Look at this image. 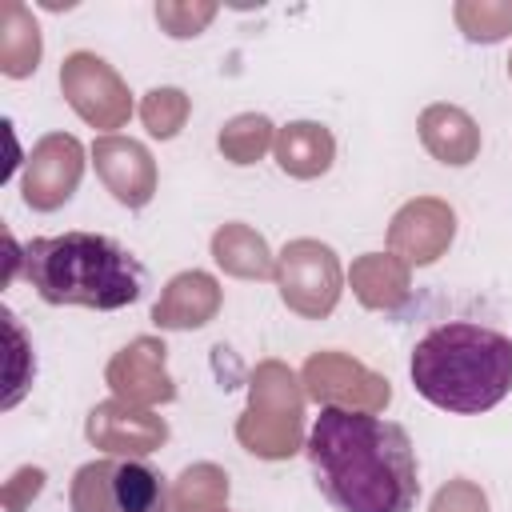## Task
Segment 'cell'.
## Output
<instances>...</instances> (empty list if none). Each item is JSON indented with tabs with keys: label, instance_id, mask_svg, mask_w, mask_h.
Returning <instances> with one entry per match:
<instances>
[{
	"label": "cell",
	"instance_id": "cell-1",
	"mask_svg": "<svg viewBox=\"0 0 512 512\" xmlns=\"http://www.w3.org/2000/svg\"><path fill=\"white\" fill-rule=\"evenodd\" d=\"M308 464L324 500L340 512H412L420 496L416 448L396 420L356 408H320L308 432Z\"/></svg>",
	"mask_w": 512,
	"mask_h": 512
},
{
	"label": "cell",
	"instance_id": "cell-2",
	"mask_svg": "<svg viewBox=\"0 0 512 512\" xmlns=\"http://www.w3.org/2000/svg\"><path fill=\"white\" fill-rule=\"evenodd\" d=\"M408 372L428 404L456 416L488 412L512 392V336L448 320L416 340Z\"/></svg>",
	"mask_w": 512,
	"mask_h": 512
},
{
	"label": "cell",
	"instance_id": "cell-3",
	"mask_svg": "<svg viewBox=\"0 0 512 512\" xmlns=\"http://www.w3.org/2000/svg\"><path fill=\"white\" fill-rule=\"evenodd\" d=\"M24 280L48 304H80L96 312L124 308L144 292V264L100 232L40 236L20 252Z\"/></svg>",
	"mask_w": 512,
	"mask_h": 512
},
{
	"label": "cell",
	"instance_id": "cell-4",
	"mask_svg": "<svg viewBox=\"0 0 512 512\" xmlns=\"http://www.w3.org/2000/svg\"><path fill=\"white\" fill-rule=\"evenodd\" d=\"M300 416H304V396L296 388V376L264 360L252 372V404L236 424V440L264 460H284L300 448Z\"/></svg>",
	"mask_w": 512,
	"mask_h": 512
},
{
	"label": "cell",
	"instance_id": "cell-5",
	"mask_svg": "<svg viewBox=\"0 0 512 512\" xmlns=\"http://www.w3.org/2000/svg\"><path fill=\"white\" fill-rule=\"evenodd\" d=\"M72 512H172L164 476L144 460H92L68 488Z\"/></svg>",
	"mask_w": 512,
	"mask_h": 512
},
{
	"label": "cell",
	"instance_id": "cell-6",
	"mask_svg": "<svg viewBox=\"0 0 512 512\" xmlns=\"http://www.w3.org/2000/svg\"><path fill=\"white\" fill-rule=\"evenodd\" d=\"M276 288H280V300L296 316L324 320L340 304V292H344V272H340L336 252L308 236L284 244V252L276 256Z\"/></svg>",
	"mask_w": 512,
	"mask_h": 512
},
{
	"label": "cell",
	"instance_id": "cell-7",
	"mask_svg": "<svg viewBox=\"0 0 512 512\" xmlns=\"http://www.w3.org/2000/svg\"><path fill=\"white\" fill-rule=\"evenodd\" d=\"M60 88H64V100L76 108V116L88 120L92 128H104L108 136L132 112L128 84L96 52H72V56H64V64H60Z\"/></svg>",
	"mask_w": 512,
	"mask_h": 512
},
{
	"label": "cell",
	"instance_id": "cell-8",
	"mask_svg": "<svg viewBox=\"0 0 512 512\" xmlns=\"http://www.w3.org/2000/svg\"><path fill=\"white\" fill-rule=\"evenodd\" d=\"M304 392L320 400V408H356V412H376L388 404L392 388L384 376L368 372L344 352H316L304 364Z\"/></svg>",
	"mask_w": 512,
	"mask_h": 512
},
{
	"label": "cell",
	"instance_id": "cell-9",
	"mask_svg": "<svg viewBox=\"0 0 512 512\" xmlns=\"http://www.w3.org/2000/svg\"><path fill=\"white\" fill-rule=\"evenodd\" d=\"M84 176V148L68 132H48L36 140L24 164V204L36 212H56Z\"/></svg>",
	"mask_w": 512,
	"mask_h": 512
},
{
	"label": "cell",
	"instance_id": "cell-10",
	"mask_svg": "<svg viewBox=\"0 0 512 512\" xmlns=\"http://www.w3.org/2000/svg\"><path fill=\"white\" fill-rule=\"evenodd\" d=\"M456 236V212L444 204V200H432V196H420V200H408L392 224H388V248L392 256H400L408 268H424V264H436L448 244Z\"/></svg>",
	"mask_w": 512,
	"mask_h": 512
},
{
	"label": "cell",
	"instance_id": "cell-11",
	"mask_svg": "<svg viewBox=\"0 0 512 512\" xmlns=\"http://www.w3.org/2000/svg\"><path fill=\"white\" fill-rule=\"evenodd\" d=\"M164 340L156 336H136L128 348H120L108 364V388L116 392V400H128L136 408H152V404H168L176 400V384L164 368Z\"/></svg>",
	"mask_w": 512,
	"mask_h": 512
},
{
	"label": "cell",
	"instance_id": "cell-12",
	"mask_svg": "<svg viewBox=\"0 0 512 512\" xmlns=\"http://www.w3.org/2000/svg\"><path fill=\"white\" fill-rule=\"evenodd\" d=\"M88 440L112 456H148L168 440V424L152 416L148 408H136L128 400H104L88 412Z\"/></svg>",
	"mask_w": 512,
	"mask_h": 512
},
{
	"label": "cell",
	"instance_id": "cell-13",
	"mask_svg": "<svg viewBox=\"0 0 512 512\" xmlns=\"http://www.w3.org/2000/svg\"><path fill=\"white\" fill-rule=\"evenodd\" d=\"M92 164L104 188L124 208H144L156 196V160L132 136H100L92 144Z\"/></svg>",
	"mask_w": 512,
	"mask_h": 512
},
{
	"label": "cell",
	"instance_id": "cell-14",
	"mask_svg": "<svg viewBox=\"0 0 512 512\" xmlns=\"http://www.w3.org/2000/svg\"><path fill=\"white\" fill-rule=\"evenodd\" d=\"M220 312V284L208 272H180L164 284L152 304V320L160 328H200Z\"/></svg>",
	"mask_w": 512,
	"mask_h": 512
},
{
	"label": "cell",
	"instance_id": "cell-15",
	"mask_svg": "<svg viewBox=\"0 0 512 512\" xmlns=\"http://www.w3.org/2000/svg\"><path fill=\"white\" fill-rule=\"evenodd\" d=\"M420 140L440 164L464 168L480 152V124L456 104H428L420 112Z\"/></svg>",
	"mask_w": 512,
	"mask_h": 512
},
{
	"label": "cell",
	"instance_id": "cell-16",
	"mask_svg": "<svg viewBox=\"0 0 512 512\" xmlns=\"http://www.w3.org/2000/svg\"><path fill=\"white\" fill-rule=\"evenodd\" d=\"M272 152H276V164H280L288 176H296V180H316V176H324V172L332 168V160H336V140H332V132H328L324 124H316V120H292V124L276 128Z\"/></svg>",
	"mask_w": 512,
	"mask_h": 512
},
{
	"label": "cell",
	"instance_id": "cell-17",
	"mask_svg": "<svg viewBox=\"0 0 512 512\" xmlns=\"http://www.w3.org/2000/svg\"><path fill=\"white\" fill-rule=\"evenodd\" d=\"M352 292L364 308H376V312H396L408 304V264L400 256H384V252H364L360 260H352Z\"/></svg>",
	"mask_w": 512,
	"mask_h": 512
},
{
	"label": "cell",
	"instance_id": "cell-18",
	"mask_svg": "<svg viewBox=\"0 0 512 512\" xmlns=\"http://www.w3.org/2000/svg\"><path fill=\"white\" fill-rule=\"evenodd\" d=\"M212 260L236 276V280H264L276 276V256L264 244L260 232H252L248 224H224L212 236Z\"/></svg>",
	"mask_w": 512,
	"mask_h": 512
},
{
	"label": "cell",
	"instance_id": "cell-19",
	"mask_svg": "<svg viewBox=\"0 0 512 512\" xmlns=\"http://www.w3.org/2000/svg\"><path fill=\"white\" fill-rule=\"evenodd\" d=\"M40 24L32 20V12L16 0H8L0 8V72L20 80V76H32L36 64H40Z\"/></svg>",
	"mask_w": 512,
	"mask_h": 512
},
{
	"label": "cell",
	"instance_id": "cell-20",
	"mask_svg": "<svg viewBox=\"0 0 512 512\" xmlns=\"http://www.w3.org/2000/svg\"><path fill=\"white\" fill-rule=\"evenodd\" d=\"M220 152H224V160H232V164H256L272 144H276V124L268 120V116H260V112H240V116H232L224 128H220Z\"/></svg>",
	"mask_w": 512,
	"mask_h": 512
},
{
	"label": "cell",
	"instance_id": "cell-21",
	"mask_svg": "<svg viewBox=\"0 0 512 512\" xmlns=\"http://www.w3.org/2000/svg\"><path fill=\"white\" fill-rule=\"evenodd\" d=\"M228 476L216 464H192L172 488V512H224Z\"/></svg>",
	"mask_w": 512,
	"mask_h": 512
},
{
	"label": "cell",
	"instance_id": "cell-22",
	"mask_svg": "<svg viewBox=\"0 0 512 512\" xmlns=\"http://www.w3.org/2000/svg\"><path fill=\"white\" fill-rule=\"evenodd\" d=\"M456 24L472 44H496L512 32V4L464 0V4H456Z\"/></svg>",
	"mask_w": 512,
	"mask_h": 512
},
{
	"label": "cell",
	"instance_id": "cell-23",
	"mask_svg": "<svg viewBox=\"0 0 512 512\" xmlns=\"http://www.w3.org/2000/svg\"><path fill=\"white\" fill-rule=\"evenodd\" d=\"M188 108L192 104L180 88H152L140 100V120L156 140H172V136H180V128L188 120Z\"/></svg>",
	"mask_w": 512,
	"mask_h": 512
},
{
	"label": "cell",
	"instance_id": "cell-24",
	"mask_svg": "<svg viewBox=\"0 0 512 512\" xmlns=\"http://www.w3.org/2000/svg\"><path fill=\"white\" fill-rule=\"evenodd\" d=\"M212 16H216V4H156L160 28H164L168 36H176V40L200 36Z\"/></svg>",
	"mask_w": 512,
	"mask_h": 512
},
{
	"label": "cell",
	"instance_id": "cell-25",
	"mask_svg": "<svg viewBox=\"0 0 512 512\" xmlns=\"http://www.w3.org/2000/svg\"><path fill=\"white\" fill-rule=\"evenodd\" d=\"M432 512H488V496L472 480H448L432 496Z\"/></svg>",
	"mask_w": 512,
	"mask_h": 512
},
{
	"label": "cell",
	"instance_id": "cell-26",
	"mask_svg": "<svg viewBox=\"0 0 512 512\" xmlns=\"http://www.w3.org/2000/svg\"><path fill=\"white\" fill-rule=\"evenodd\" d=\"M40 488H44V468H20V472L4 484V504H8V512H24L28 496H36Z\"/></svg>",
	"mask_w": 512,
	"mask_h": 512
},
{
	"label": "cell",
	"instance_id": "cell-27",
	"mask_svg": "<svg viewBox=\"0 0 512 512\" xmlns=\"http://www.w3.org/2000/svg\"><path fill=\"white\" fill-rule=\"evenodd\" d=\"M508 76H512V56H508Z\"/></svg>",
	"mask_w": 512,
	"mask_h": 512
},
{
	"label": "cell",
	"instance_id": "cell-28",
	"mask_svg": "<svg viewBox=\"0 0 512 512\" xmlns=\"http://www.w3.org/2000/svg\"><path fill=\"white\" fill-rule=\"evenodd\" d=\"M224 512H228V508H224Z\"/></svg>",
	"mask_w": 512,
	"mask_h": 512
}]
</instances>
